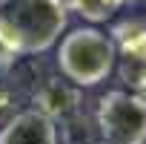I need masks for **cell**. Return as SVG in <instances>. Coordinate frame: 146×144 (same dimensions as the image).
Instances as JSON below:
<instances>
[{
    "label": "cell",
    "mask_w": 146,
    "mask_h": 144,
    "mask_svg": "<svg viewBox=\"0 0 146 144\" xmlns=\"http://www.w3.org/2000/svg\"><path fill=\"white\" fill-rule=\"evenodd\" d=\"M135 95H137V101H140V104L146 107V84H140V87L135 89Z\"/></svg>",
    "instance_id": "52a82bcc"
},
{
    "label": "cell",
    "mask_w": 146,
    "mask_h": 144,
    "mask_svg": "<svg viewBox=\"0 0 146 144\" xmlns=\"http://www.w3.org/2000/svg\"><path fill=\"white\" fill-rule=\"evenodd\" d=\"M69 23L63 0H0V46L12 55L52 49Z\"/></svg>",
    "instance_id": "6da1fadb"
},
{
    "label": "cell",
    "mask_w": 146,
    "mask_h": 144,
    "mask_svg": "<svg viewBox=\"0 0 146 144\" xmlns=\"http://www.w3.org/2000/svg\"><path fill=\"white\" fill-rule=\"evenodd\" d=\"M0 144H57V124L37 110H23L3 124Z\"/></svg>",
    "instance_id": "5b68a950"
},
{
    "label": "cell",
    "mask_w": 146,
    "mask_h": 144,
    "mask_svg": "<svg viewBox=\"0 0 146 144\" xmlns=\"http://www.w3.org/2000/svg\"><path fill=\"white\" fill-rule=\"evenodd\" d=\"M98 130L103 144H146V107L135 92L112 89L98 101Z\"/></svg>",
    "instance_id": "3957f363"
},
{
    "label": "cell",
    "mask_w": 146,
    "mask_h": 144,
    "mask_svg": "<svg viewBox=\"0 0 146 144\" xmlns=\"http://www.w3.org/2000/svg\"><path fill=\"white\" fill-rule=\"evenodd\" d=\"M117 63L115 43L106 32L95 26L72 29L57 43V69L72 87H98L103 84Z\"/></svg>",
    "instance_id": "7a4b0ae2"
},
{
    "label": "cell",
    "mask_w": 146,
    "mask_h": 144,
    "mask_svg": "<svg viewBox=\"0 0 146 144\" xmlns=\"http://www.w3.org/2000/svg\"><path fill=\"white\" fill-rule=\"evenodd\" d=\"M100 144H103V141H100Z\"/></svg>",
    "instance_id": "ba28073f"
},
{
    "label": "cell",
    "mask_w": 146,
    "mask_h": 144,
    "mask_svg": "<svg viewBox=\"0 0 146 144\" xmlns=\"http://www.w3.org/2000/svg\"><path fill=\"white\" fill-rule=\"evenodd\" d=\"M123 3L126 0H69V9L89 23H106L115 17V12H120Z\"/></svg>",
    "instance_id": "8992f818"
},
{
    "label": "cell",
    "mask_w": 146,
    "mask_h": 144,
    "mask_svg": "<svg viewBox=\"0 0 146 144\" xmlns=\"http://www.w3.org/2000/svg\"><path fill=\"white\" fill-rule=\"evenodd\" d=\"M109 38L120 58V78L132 89L146 84V20H123Z\"/></svg>",
    "instance_id": "277c9868"
}]
</instances>
